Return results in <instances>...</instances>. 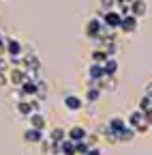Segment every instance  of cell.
Segmentation results:
<instances>
[{
    "mask_svg": "<svg viewBox=\"0 0 152 155\" xmlns=\"http://www.w3.org/2000/svg\"><path fill=\"white\" fill-rule=\"evenodd\" d=\"M101 11H113L116 9V0H99Z\"/></svg>",
    "mask_w": 152,
    "mask_h": 155,
    "instance_id": "obj_19",
    "label": "cell"
},
{
    "mask_svg": "<svg viewBox=\"0 0 152 155\" xmlns=\"http://www.w3.org/2000/svg\"><path fill=\"white\" fill-rule=\"evenodd\" d=\"M5 52H7L9 56H22V54H24V43L20 41V39L7 37V41H5Z\"/></svg>",
    "mask_w": 152,
    "mask_h": 155,
    "instance_id": "obj_5",
    "label": "cell"
},
{
    "mask_svg": "<svg viewBox=\"0 0 152 155\" xmlns=\"http://www.w3.org/2000/svg\"><path fill=\"white\" fill-rule=\"evenodd\" d=\"M101 67H103V73H105V75H113V78H116V73H118V69H120V65H118L116 58H107Z\"/></svg>",
    "mask_w": 152,
    "mask_h": 155,
    "instance_id": "obj_12",
    "label": "cell"
},
{
    "mask_svg": "<svg viewBox=\"0 0 152 155\" xmlns=\"http://www.w3.org/2000/svg\"><path fill=\"white\" fill-rule=\"evenodd\" d=\"M103 78H105V73H103V67H101V65H94V63L88 65V80H92V82H101Z\"/></svg>",
    "mask_w": 152,
    "mask_h": 155,
    "instance_id": "obj_10",
    "label": "cell"
},
{
    "mask_svg": "<svg viewBox=\"0 0 152 155\" xmlns=\"http://www.w3.org/2000/svg\"><path fill=\"white\" fill-rule=\"evenodd\" d=\"M105 61H107V54H105L101 48H94V50H92V63H94V65H103Z\"/></svg>",
    "mask_w": 152,
    "mask_h": 155,
    "instance_id": "obj_17",
    "label": "cell"
},
{
    "mask_svg": "<svg viewBox=\"0 0 152 155\" xmlns=\"http://www.w3.org/2000/svg\"><path fill=\"white\" fill-rule=\"evenodd\" d=\"M67 138L73 140V142H79V140H86L88 138V129L84 125H73L69 131H67Z\"/></svg>",
    "mask_w": 152,
    "mask_h": 155,
    "instance_id": "obj_7",
    "label": "cell"
},
{
    "mask_svg": "<svg viewBox=\"0 0 152 155\" xmlns=\"http://www.w3.org/2000/svg\"><path fill=\"white\" fill-rule=\"evenodd\" d=\"M64 108L69 112H79L84 108V99H82V95H75V93H69L64 95Z\"/></svg>",
    "mask_w": 152,
    "mask_h": 155,
    "instance_id": "obj_3",
    "label": "cell"
},
{
    "mask_svg": "<svg viewBox=\"0 0 152 155\" xmlns=\"http://www.w3.org/2000/svg\"><path fill=\"white\" fill-rule=\"evenodd\" d=\"M126 125L131 127V129H135V134L139 131V134H144V131H148L150 127H148V123H146V116H144V112L141 110H133L131 114H129V119H126Z\"/></svg>",
    "mask_w": 152,
    "mask_h": 155,
    "instance_id": "obj_1",
    "label": "cell"
},
{
    "mask_svg": "<svg viewBox=\"0 0 152 155\" xmlns=\"http://www.w3.org/2000/svg\"><path fill=\"white\" fill-rule=\"evenodd\" d=\"M101 28H103V22H101L97 15H94L92 19H88V24H86V37L90 39V41H97Z\"/></svg>",
    "mask_w": 152,
    "mask_h": 155,
    "instance_id": "obj_4",
    "label": "cell"
},
{
    "mask_svg": "<svg viewBox=\"0 0 152 155\" xmlns=\"http://www.w3.org/2000/svg\"><path fill=\"white\" fill-rule=\"evenodd\" d=\"M9 80H7V73H0V86H7Z\"/></svg>",
    "mask_w": 152,
    "mask_h": 155,
    "instance_id": "obj_21",
    "label": "cell"
},
{
    "mask_svg": "<svg viewBox=\"0 0 152 155\" xmlns=\"http://www.w3.org/2000/svg\"><path fill=\"white\" fill-rule=\"evenodd\" d=\"M101 95H103L101 86H88V91H86V101L94 104V101H99V99H101Z\"/></svg>",
    "mask_w": 152,
    "mask_h": 155,
    "instance_id": "obj_15",
    "label": "cell"
},
{
    "mask_svg": "<svg viewBox=\"0 0 152 155\" xmlns=\"http://www.w3.org/2000/svg\"><path fill=\"white\" fill-rule=\"evenodd\" d=\"M58 155H75V142L69 138L58 142Z\"/></svg>",
    "mask_w": 152,
    "mask_h": 155,
    "instance_id": "obj_13",
    "label": "cell"
},
{
    "mask_svg": "<svg viewBox=\"0 0 152 155\" xmlns=\"http://www.w3.org/2000/svg\"><path fill=\"white\" fill-rule=\"evenodd\" d=\"M7 80H9V84H11L13 88H20V86L26 82V71H24L22 67H11V69L7 71Z\"/></svg>",
    "mask_w": 152,
    "mask_h": 155,
    "instance_id": "obj_2",
    "label": "cell"
},
{
    "mask_svg": "<svg viewBox=\"0 0 152 155\" xmlns=\"http://www.w3.org/2000/svg\"><path fill=\"white\" fill-rule=\"evenodd\" d=\"M99 86H101V91H113V88H116V78H113V75H105L103 80L99 82Z\"/></svg>",
    "mask_w": 152,
    "mask_h": 155,
    "instance_id": "obj_16",
    "label": "cell"
},
{
    "mask_svg": "<svg viewBox=\"0 0 152 155\" xmlns=\"http://www.w3.org/2000/svg\"><path fill=\"white\" fill-rule=\"evenodd\" d=\"M28 123H30V127H32V129L45 131V129H47V116H45L43 112H34V114H30V116H28Z\"/></svg>",
    "mask_w": 152,
    "mask_h": 155,
    "instance_id": "obj_6",
    "label": "cell"
},
{
    "mask_svg": "<svg viewBox=\"0 0 152 155\" xmlns=\"http://www.w3.org/2000/svg\"><path fill=\"white\" fill-rule=\"evenodd\" d=\"M120 30H122L124 35H133V32L137 30V17H133L131 13L124 15V17H122V22H120Z\"/></svg>",
    "mask_w": 152,
    "mask_h": 155,
    "instance_id": "obj_8",
    "label": "cell"
},
{
    "mask_svg": "<svg viewBox=\"0 0 152 155\" xmlns=\"http://www.w3.org/2000/svg\"><path fill=\"white\" fill-rule=\"evenodd\" d=\"M146 9H148L146 0H133V2L129 5V13H131L133 17H137V19L146 15Z\"/></svg>",
    "mask_w": 152,
    "mask_h": 155,
    "instance_id": "obj_9",
    "label": "cell"
},
{
    "mask_svg": "<svg viewBox=\"0 0 152 155\" xmlns=\"http://www.w3.org/2000/svg\"><path fill=\"white\" fill-rule=\"evenodd\" d=\"M43 138H45V134H43V131H39V129L28 127V129L24 131V140H26V142H34V144H39Z\"/></svg>",
    "mask_w": 152,
    "mask_h": 155,
    "instance_id": "obj_11",
    "label": "cell"
},
{
    "mask_svg": "<svg viewBox=\"0 0 152 155\" xmlns=\"http://www.w3.org/2000/svg\"><path fill=\"white\" fill-rule=\"evenodd\" d=\"M150 131H152V127H150Z\"/></svg>",
    "mask_w": 152,
    "mask_h": 155,
    "instance_id": "obj_22",
    "label": "cell"
},
{
    "mask_svg": "<svg viewBox=\"0 0 152 155\" xmlns=\"http://www.w3.org/2000/svg\"><path fill=\"white\" fill-rule=\"evenodd\" d=\"M47 138L51 140V142H62L64 138H67V131L62 129V127H54V129H49V134H47Z\"/></svg>",
    "mask_w": 152,
    "mask_h": 155,
    "instance_id": "obj_14",
    "label": "cell"
},
{
    "mask_svg": "<svg viewBox=\"0 0 152 155\" xmlns=\"http://www.w3.org/2000/svg\"><path fill=\"white\" fill-rule=\"evenodd\" d=\"M90 151V144L86 140H79V142H75V155H86Z\"/></svg>",
    "mask_w": 152,
    "mask_h": 155,
    "instance_id": "obj_18",
    "label": "cell"
},
{
    "mask_svg": "<svg viewBox=\"0 0 152 155\" xmlns=\"http://www.w3.org/2000/svg\"><path fill=\"white\" fill-rule=\"evenodd\" d=\"M86 155H103V151H101L99 147H90V151H88Z\"/></svg>",
    "mask_w": 152,
    "mask_h": 155,
    "instance_id": "obj_20",
    "label": "cell"
}]
</instances>
